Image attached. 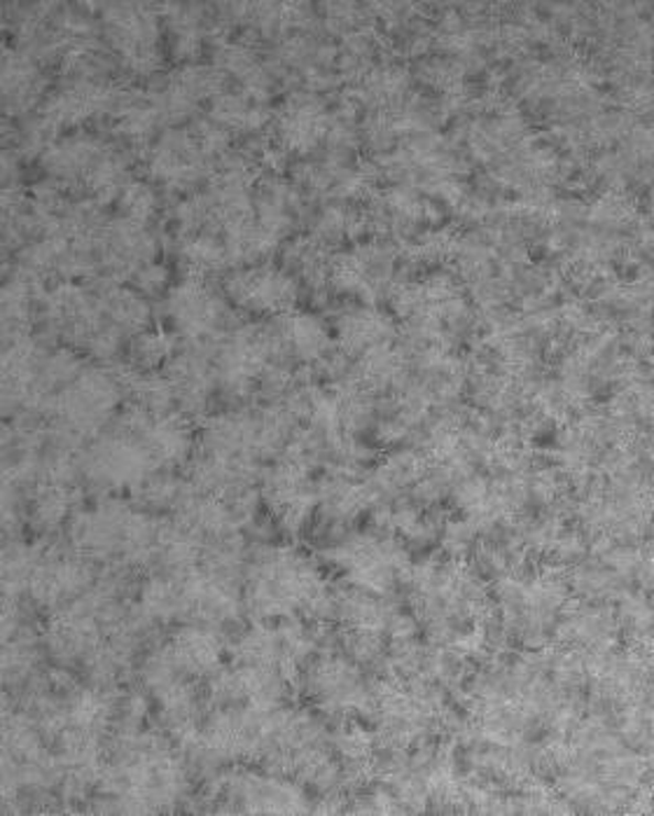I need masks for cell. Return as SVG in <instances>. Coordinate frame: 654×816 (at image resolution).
Wrapping results in <instances>:
<instances>
[{
  "mask_svg": "<svg viewBox=\"0 0 654 816\" xmlns=\"http://www.w3.org/2000/svg\"><path fill=\"white\" fill-rule=\"evenodd\" d=\"M239 300L258 309L283 307V302L291 295V283L279 274L253 272L239 281Z\"/></svg>",
  "mask_w": 654,
  "mask_h": 816,
  "instance_id": "cell-1",
  "label": "cell"
}]
</instances>
